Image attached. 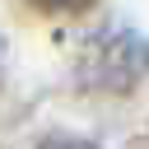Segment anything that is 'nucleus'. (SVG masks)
<instances>
[{"instance_id": "f03ea898", "label": "nucleus", "mask_w": 149, "mask_h": 149, "mask_svg": "<svg viewBox=\"0 0 149 149\" xmlns=\"http://www.w3.org/2000/svg\"><path fill=\"white\" fill-rule=\"evenodd\" d=\"M37 149H93L88 140H70V135H51V140H42Z\"/></svg>"}, {"instance_id": "f257e3e1", "label": "nucleus", "mask_w": 149, "mask_h": 149, "mask_svg": "<svg viewBox=\"0 0 149 149\" xmlns=\"http://www.w3.org/2000/svg\"><path fill=\"white\" fill-rule=\"evenodd\" d=\"M42 9H56V14H79V9H88L93 0H37Z\"/></svg>"}]
</instances>
